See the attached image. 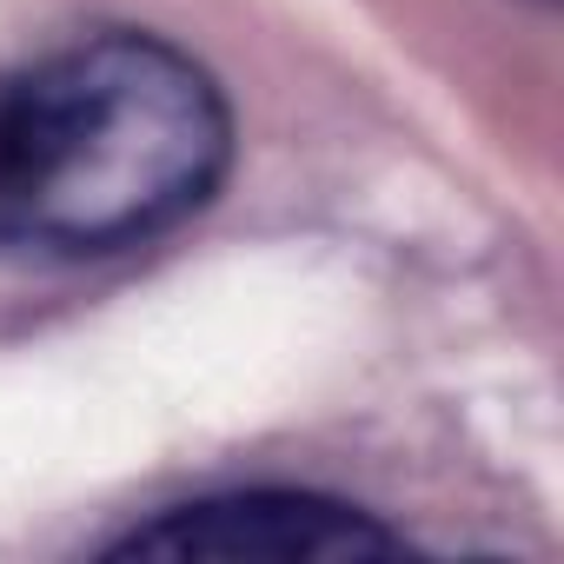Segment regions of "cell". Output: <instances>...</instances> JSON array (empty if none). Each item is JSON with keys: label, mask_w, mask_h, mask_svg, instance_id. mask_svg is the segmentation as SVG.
<instances>
[{"label": "cell", "mask_w": 564, "mask_h": 564, "mask_svg": "<svg viewBox=\"0 0 564 564\" xmlns=\"http://www.w3.org/2000/svg\"><path fill=\"white\" fill-rule=\"evenodd\" d=\"M232 113L199 61L100 34L0 74V246L120 252L213 199Z\"/></svg>", "instance_id": "obj_1"}, {"label": "cell", "mask_w": 564, "mask_h": 564, "mask_svg": "<svg viewBox=\"0 0 564 564\" xmlns=\"http://www.w3.org/2000/svg\"><path fill=\"white\" fill-rule=\"evenodd\" d=\"M399 538L379 531L352 505L326 498H293V491H246V498H213V505H180L160 524L133 531L120 551L127 557H379Z\"/></svg>", "instance_id": "obj_2"}]
</instances>
